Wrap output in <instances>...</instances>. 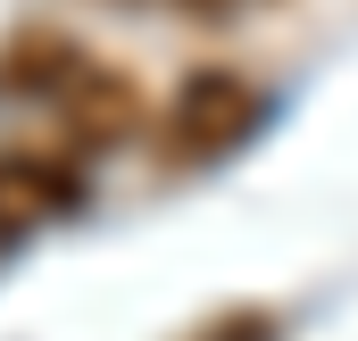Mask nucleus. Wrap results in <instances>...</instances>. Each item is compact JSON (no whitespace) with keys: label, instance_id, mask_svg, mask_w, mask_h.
<instances>
[{"label":"nucleus","instance_id":"3","mask_svg":"<svg viewBox=\"0 0 358 341\" xmlns=\"http://www.w3.org/2000/svg\"><path fill=\"white\" fill-rule=\"evenodd\" d=\"M76 200H84L76 150H50V142H17V150H0V242L42 233V225L67 217Z\"/></svg>","mask_w":358,"mask_h":341},{"label":"nucleus","instance_id":"4","mask_svg":"<svg viewBox=\"0 0 358 341\" xmlns=\"http://www.w3.org/2000/svg\"><path fill=\"white\" fill-rule=\"evenodd\" d=\"M208 341H259V325H250V317H225V325H217Z\"/></svg>","mask_w":358,"mask_h":341},{"label":"nucleus","instance_id":"1","mask_svg":"<svg viewBox=\"0 0 358 341\" xmlns=\"http://www.w3.org/2000/svg\"><path fill=\"white\" fill-rule=\"evenodd\" d=\"M0 92L8 100H42L67 133V150H100L134 125V84L117 67L84 59L67 34H17L0 50Z\"/></svg>","mask_w":358,"mask_h":341},{"label":"nucleus","instance_id":"2","mask_svg":"<svg viewBox=\"0 0 358 341\" xmlns=\"http://www.w3.org/2000/svg\"><path fill=\"white\" fill-rule=\"evenodd\" d=\"M250 125H259V92L242 84V75H225V67H208V75H192V84L176 92V108H167V125H159V159H167V167H208V159H225Z\"/></svg>","mask_w":358,"mask_h":341}]
</instances>
